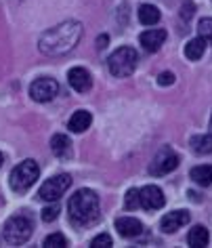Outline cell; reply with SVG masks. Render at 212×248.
Wrapping results in <instances>:
<instances>
[{"instance_id": "cell-10", "label": "cell", "mask_w": 212, "mask_h": 248, "mask_svg": "<svg viewBox=\"0 0 212 248\" xmlns=\"http://www.w3.org/2000/svg\"><path fill=\"white\" fill-rule=\"evenodd\" d=\"M187 223H189V213H187V210H174V213H168L162 217L160 227L164 233H174L177 229L187 225Z\"/></svg>"}, {"instance_id": "cell-5", "label": "cell", "mask_w": 212, "mask_h": 248, "mask_svg": "<svg viewBox=\"0 0 212 248\" xmlns=\"http://www.w3.org/2000/svg\"><path fill=\"white\" fill-rule=\"evenodd\" d=\"M32 221L28 219L26 215H15V217H11V219L4 223V240L9 242V244H13V246H19L23 244V242H28L30 240V235H32Z\"/></svg>"}, {"instance_id": "cell-15", "label": "cell", "mask_w": 212, "mask_h": 248, "mask_svg": "<svg viewBox=\"0 0 212 248\" xmlns=\"http://www.w3.org/2000/svg\"><path fill=\"white\" fill-rule=\"evenodd\" d=\"M208 242H210V233H208V229H206L204 225H196L189 232V235H187V244L193 246V248L208 246Z\"/></svg>"}, {"instance_id": "cell-14", "label": "cell", "mask_w": 212, "mask_h": 248, "mask_svg": "<svg viewBox=\"0 0 212 248\" xmlns=\"http://www.w3.org/2000/svg\"><path fill=\"white\" fill-rule=\"evenodd\" d=\"M91 122H92L91 111L78 109V111H74V116L70 118V122H67V128H70L72 133H84L86 128L91 126Z\"/></svg>"}, {"instance_id": "cell-17", "label": "cell", "mask_w": 212, "mask_h": 248, "mask_svg": "<svg viewBox=\"0 0 212 248\" xmlns=\"http://www.w3.org/2000/svg\"><path fill=\"white\" fill-rule=\"evenodd\" d=\"M139 21L143 26H155L160 21V11L153 4H141L139 7Z\"/></svg>"}, {"instance_id": "cell-19", "label": "cell", "mask_w": 212, "mask_h": 248, "mask_svg": "<svg viewBox=\"0 0 212 248\" xmlns=\"http://www.w3.org/2000/svg\"><path fill=\"white\" fill-rule=\"evenodd\" d=\"M70 139L65 137V135H55L51 139V150L57 158H67L70 156Z\"/></svg>"}, {"instance_id": "cell-9", "label": "cell", "mask_w": 212, "mask_h": 248, "mask_svg": "<svg viewBox=\"0 0 212 248\" xmlns=\"http://www.w3.org/2000/svg\"><path fill=\"white\" fill-rule=\"evenodd\" d=\"M139 194H141V206L145 210H158L166 202V198L158 185H145V187L139 189Z\"/></svg>"}, {"instance_id": "cell-8", "label": "cell", "mask_w": 212, "mask_h": 248, "mask_svg": "<svg viewBox=\"0 0 212 248\" xmlns=\"http://www.w3.org/2000/svg\"><path fill=\"white\" fill-rule=\"evenodd\" d=\"M177 166H179V156L170 150V147H164V150H162L158 156L153 158L151 166H149V172L155 175V177H162V175L172 172Z\"/></svg>"}, {"instance_id": "cell-26", "label": "cell", "mask_w": 212, "mask_h": 248, "mask_svg": "<svg viewBox=\"0 0 212 248\" xmlns=\"http://www.w3.org/2000/svg\"><path fill=\"white\" fill-rule=\"evenodd\" d=\"M174 82V74L172 72H162L158 76V84L160 86H170Z\"/></svg>"}, {"instance_id": "cell-24", "label": "cell", "mask_w": 212, "mask_h": 248, "mask_svg": "<svg viewBox=\"0 0 212 248\" xmlns=\"http://www.w3.org/2000/svg\"><path fill=\"white\" fill-rule=\"evenodd\" d=\"M114 242H111V235L109 233H99V235H95L92 238V242H91V246L92 248H109Z\"/></svg>"}, {"instance_id": "cell-20", "label": "cell", "mask_w": 212, "mask_h": 248, "mask_svg": "<svg viewBox=\"0 0 212 248\" xmlns=\"http://www.w3.org/2000/svg\"><path fill=\"white\" fill-rule=\"evenodd\" d=\"M191 179L196 181L197 185H212V166L210 164H204V166H196L191 169Z\"/></svg>"}, {"instance_id": "cell-29", "label": "cell", "mask_w": 212, "mask_h": 248, "mask_svg": "<svg viewBox=\"0 0 212 248\" xmlns=\"http://www.w3.org/2000/svg\"><path fill=\"white\" fill-rule=\"evenodd\" d=\"M2 162H4V158H2V154H0V166H2Z\"/></svg>"}, {"instance_id": "cell-1", "label": "cell", "mask_w": 212, "mask_h": 248, "mask_svg": "<svg viewBox=\"0 0 212 248\" xmlns=\"http://www.w3.org/2000/svg\"><path fill=\"white\" fill-rule=\"evenodd\" d=\"M82 38V23L80 21H65L59 26L51 28L48 32H45L38 40V48L45 55L51 57H59V55L70 53L72 48H76V45Z\"/></svg>"}, {"instance_id": "cell-28", "label": "cell", "mask_w": 212, "mask_h": 248, "mask_svg": "<svg viewBox=\"0 0 212 248\" xmlns=\"http://www.w3.org/2000/svg\"><path fill=\"white\" fill-rule=\"evenodd\" d=\"M107 42H109V38H107V34L99 36V38H97V48H105V46H107Z\"/></svg>"}, {"instance_id": "cell-16", "label": "cell", "mask_w": 212, "mask_h": 248, "mask_svg": "<svg viewBox=\"0 0 212 248\" xmlns=\"http://www.w3.org/2000/svg\"><path fill=\"white\" fill-rule=\"evenodd\" d=\"M204 51H206V38H202V36H197V38H193L185 45V57L191 61L202 59Z\"/></svg>"}, {"instance_id": "cell-6", "label": "cell", "mask_w": 212, "mask_h": 248, "mask_svg": "<svg viewBox=\"0 0 212 248\" xmlns=\"http://www.w3.org/2000/svg\"><path fill=\"white\" fill-rule=\"evenodd\" d=\"M70 187H72L70 175H55L48 179V181L42 183V187L38 189V198L45 202H57Z\"/></svg>"}, {"instance_id": "cell-30", "label": "cell", "mask_w": 212, "mask_h": 248, "mask_svg": "<svg viewBox=\"0 0 212 248\" xmlns=\"http://www.w3.org/2000/svg\"><path fill=\"white\" fill-rule=\"evenodd\" d=\"M210 124H212V118H210Z\"/></svg>"}, {"instance_id": "cell-25", "label": "cell", "mask_w": 212, "mask_h": 248, "mask_svg": "<svg viewBox=\"0 0 212 248\" xmlns=\"http://www.w3.org/2000/svg\"><path fill=\"white\" fill-rule=\"evenodd\" d=\"M59 217V206L57 204H51V206H46L45 210H42V221L45 223H51V221H55Z\"/></svg>"}, {"instance_id": "cell-3", "label": "cell", "mask_w": 212, "mask_h": 248, "mask_svg": "<svg viewBox=\"0 0 212 248\" xmlns=\"http://www.w3.org/2000/svg\"><path fill=\"white\" fill-rule=\"evenodd\" d=\"M38 177H40V166L36 164L34 160H23V162L17 164L9 175L11 189L17 191V194H23V191H28L36 181H38Z\"/></svg>"}, {"instance_id": "cell-12", "label": "cell", "mask_w": 212, "mask_h": 248, "mask_svg": "<svg viewBox=\"0 0 212 248\" xmlns=\"http://www.w3.org/2000/svg\"><path fill=\"white\" fill-rule=\"evenodd\" d=\"M67 80H70L72 89L78 93H86V91H91V86H92V76L84 67H72L70 74H67Z\"/></svg>"}, {"instance_id": "cell-11", "label": "cell", "mask_w": 212, "mask_h": 248, "mask_svg": "<svg viewBox=\"0 0 212 248\" xmlns=\"http://www.w3.org/2000/svg\"><path fill=\"white\" fill-rule=\"evenodd\" d=\"M166 36H168L166 30H147V32H143L139 36V42L147 53H158L162 48V45H164Z\"/></svg>"}, {"instance_id": "cell-23", "label": "cell", "mask_w": 212, "mask_h": 248, "mask_svg": "<svg viewBox=\"0 0 212 248\" xmlns=\"http://www.w3.org/2000/svg\"><path fill=\"white\" fill-rule=\"evenodd\" d=\"M197 32H199V36H202V38H206V40L212 42V19H210V17H206V19L199 21Z\"/></svg>"}, {"instance_id": "cell-27", "label": "cell", "mask_w": 212, "mask_h": 248, "mask_svg": "<svg viewBox=\"0 0 212 248\" xmlns=\"http://www.w3.org/2000/svg\"><path fill=\"white\" fill-rule=\"evenodd\" d=\"M191 15H193V2L191 0H187V2L183 4V9H181V17H183L185 21H189Z\"/></svg>"}, {"instance_id": "cell-18", "label": "cell", "mask_w": 212, "mask_h": 248, "mask_svg": "<svg viewBox=\"0 0 212 248\" xmlns=\"http://www.w3.org/2000/svg\"><path fill=\"white\" fill-rule=\"evenodd\" d=\"M191 150L199 154V156L212 154V135H196L191 139Z\"/></svg>"}, {"instance_id": "cell-13", "label": "cell", "mask_w": 212, "mask_h": 248, "mask_svg": "<svg viewBox=\"0 0 212 248\" xmlns=\"http://www.w3.org/2000/svg\"><path fill=\"white\" fill-rule=\"evenodd\" d=\"M116 229L122 238H136L143 232V223L135 217H120L116 221Z\"/></svg>"}, {"instance_id": "cell-2", "label": "cell", "mask_w": 212, "mask_h": 248, "mask_svg": "<svg viewBox=\"0 0 212 248\" xmlns=\"http://www.w3.org/2000/svg\"><path fill=\"white\" fill-rule=\"evenodd\" d=\"M67 213L74 225H91L99 219V196L92 189H78L67 200Z\"/></svg>"}, {"instance_id": "cell-22", "label": "cell", "mask_w": 212, "mask_h": 248, "mask_svg": "<svg viewBox=\"0 0 212 248\" xmlns=\"http://www.w3.org/2000/svg\"><path fill=\"white\" fill-rule=\"evenodd\" d=\"M124 206L128 210H135L136 206H141V194L139 189H128L126 191V200H124Z\"/></svg>"}, {"instance_id": "cell-4", "label": "cell", "mask_w": 212, "mask_h": 248, "mask_svg": "<svg viewBox=\"0 0 212 248\" xmlns=\"http://www.w3.org/2000/svg\"><path fill=\"white\" fill-rule=\"evenodd\" d=\"M136 61H139V55H136L135 48L120 46L118 51L111 53L107 59L109 74L116 78H126L136 70Z\"/></svg>"}, {"instance_id": "cell-21", "label": "cell", "mask_w": 212, "mask_h": 248, "mask_svg": "<svg viewBox=\"0 0 212 248\" xmlns=\"http://www.w3.org/2000/svg\"><path fill=\"white\" fill-rule=\"evenodd\" d=\"M45 246L46 248H63V246H67V240L63 233H51L45 238Z\"/></svg>"}, {"instance_id": "cell-7", "label": "cell", "mask_w": 212, "mask_h": 248, "mask_svg": "<svg viewBox=\"0 0 212 248\" xmlns=\"http://www.w3.org/2000/svg\"><path fill=\"white\" fill-rule=\"evenodd\" d=\"M59 93V82L55 78H38L34 80L32 86H30V97L38 103H46L55 99V95Z\"/></svg>"}]
</instances>
